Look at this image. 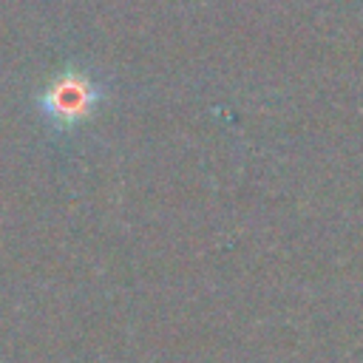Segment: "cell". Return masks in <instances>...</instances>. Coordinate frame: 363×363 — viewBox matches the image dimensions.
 I'll list each match as a JSON object with an SVG mask.
<instances>
[{
	"label": "cell",
	"mask_w": 363,
	"mask_h": 363,
	"mask_svg": "<svg viewBox=\"0 0 363 363\" xmlns=\"http://www.w3.org/2000/svg\"><path fill=\"white\" fill-rule=\"evenodd\" d=\"M96 99H99V91L91 79H85L82 74H65L43 94L40 108L54 125L71 128L96 108Z\"/></svg>",
	"instance_id": "1"
}]
</instances>
